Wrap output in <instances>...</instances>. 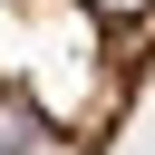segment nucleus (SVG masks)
Instances as JSON below:
<instances>
[{
  "label": "nucleus",
  "instance_id": "f257e3e1",
  "mask_svg": "<svg viewBox=\"0 0 155 155\" xmlns=\"http://www.w3.org/2000/svg\"><path fill=\"white\" fill-rule=\"evenodd\" d=\"M155 87V0H0V155H116Z\"/></svg>",
  "mask_w": 155,
  "mask_h": 155
}]
</instances>
